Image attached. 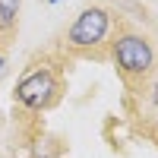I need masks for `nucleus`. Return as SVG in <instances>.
Here are the masks:
<instances>
[{
    "mask_svg": "<svg viewBox=\"0 0 158 158\" xmlns=\"http://www.w3.org/2000/svg\"><path fill=\"white\" fill-rule=\"evenodd\" d=\"M117 29V16L114 10L101 6V3H89L85 10L76 13V19L70 22V29L63 32L60 48L70 57H82V60H108V48Z\"/></svg>",
    "mask_w": 158,
    "mask_h": 158,
    "instance_id": "nucleus-1",
    "label": "nucleus"
},
{
    "mask_svg": "<svg viewBox=\"0 0 158 158\" xmlns=\"http://www.w3.org/2000/svg\"><path fill=\"white\" fill-rule=\"evenodd\" d=\"M108 60L117 67L120 79L133 89H142L158 70V51L152 44V38L139 29H130V25H117L114 29Z\"/></svg>",
    "mask_w": 158,
    "mask_h": 158,
    "instance_id": "nucleus-2",
    "label": "nucleus"
},
{
    "mask_svg": "<svg viewBox=\"0 0 158 158\" xmlns=\"http://www.w3.org/2000/svg\"><path fill=\"white\" fill-rule=\"evenodd\" d=\"M63 98V70L60 63H35L22 73V79L13 89V101L29 114H44Z\"/></svg>",
    "mask_w": 158,
    "mask_h": 158,
    "instance_id": "nucleus-3",
    "label": "nucleus"
},
{
    "mask_svg": "<svg viewBox=\"0 0 158 158\" xmlns=\"http://www.w3.org/2000/svg\"><path fill=\"white\" fill-rule=\"evenodd\" d=\"M19 13H22V0H0V44L19 29Z\"/></svg>",
    "mask_w": 158,
    "mask_h": 158,
    "instance_id": "nucleus-4",
    "label": "nucleus"
},
{
    "mask_svg": "<svg viewBox=\"0 0 158 158\" xmlns=\"http://www.w3.org/2000/svg\"><path fill=\"white\" fill-rule=\"evenodd\" d=\"M3 73H6V51L0 48V79H3Z\"/></svg>",
    "mask_w": 158,
    "mask_h": 158,
    "instance_id": "nucleus-5",
    "label": "nucleus"
},
{
    "mask_svg": "<svg viewBox=\"0 0 158 158\" xmlns=\"http://www.w3.org/2000/svg\"><path fill=\"white\" fill-rule=\"evenodd\" d=\"M48 3H60V0H48Z\"/></svg>",
    "mask_w": 158,
    "mask_h": 158,
    "instance_id": "nucleus-6",
    "label": "nucleus"
},
{
    "mask_svg": "<svg viewBox=\"0 0 158 158\" xmlns=\"http://www.w3.org/2000/svg\"><path fill=\"white\" fill-rule=\"evenodd\" d=\"M60 158H63V155H60Z\"/></svg>",
    "mask_w": 158,
    "mask_h": 158,
    "instance_id": "nucleus-7",
    "label": "nucleus"
}]
</instances>
